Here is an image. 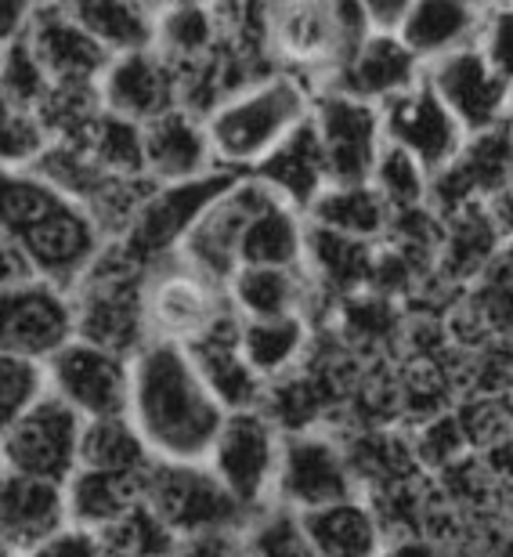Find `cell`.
Returning a JSON list of instances; mask_svg holds the SVG:
<instances>
[{"mask_svg":"<svg viewBox=\"0 0 513 557\" xmlns=\"http://www.w3.org/2000/svg\"><path fill=\"white\" fill-rule=\"evenodd\" d=\"M127 417L160 463H207L228 409L207 387L188 348L149 341L130 359Z\"/></svg>","mask_w":513,"mask_h":557,"instance_id":"1","label":"cell"},{"mask_svg":"<svg viewBox=\"0 0 513 557\" xmlns=\"http://www.w3.org/2000/svg\"><path fill=\"white\" fill-rule=\"evenodd\" d=\"M0 218H4V243H15L37 278L70 294L109 247L91 210L62 196L33 171H4Z\"/></svg>","mask_w":513,"mask_h":557,"instance_id":"2","label":"cell"},{"mask_svg":"<svg viewBox=\"0 0 513 557\" xmlns=\"http://www.w3.org/2000/svg\"><path fill=\"white\" fill-rule=\"evenodd\" d=\"M311 106H315V91L286 70L228 95L207 116L217 166L253 174L300 124H308Z\"/></svg>","mask_w":513,"mask_h":557,"instance_id":"3","label":"cell"},{"mask_svg":"<svg viewBox=\"0 0 513 557\" xmlns=\"http://www.w3.org/2000/svg\"><path fill=\"white\" fill-rule=\"evenodd\" d=\"M145 499L182 540L207 532H247L250 510L221 485L210 463H155Z\"/></svg>","mask_w":513,"mask_h":557,"instance_id":"4","label":"cell"},{"mask_svg":"<svg viewBox=\"0 0 513 557\" xmlns=\"http://www.w3.org/2000/svg\"><path fill=\"white\" fill-rule=\"evenodd\" d=\"M354 496H362V485L351 471L348 449H343V438L337 431L315 428V431L286 434L272 507L308 515V510L340 504V499H354Z\"/></svg>","mask_w":513,"mask_h":557,"instance_id":"5","label":"cell"},{"mask_svg":"<svg viewBox=\"0 0 513 557\" xmlns=\"http://www.w3.org/2000/svg\"><path fill=\"white\" fill-rule=\"evenodd\" d=\"M239 177H242L239 171L217 166L214 174L196 177V182L185 185H155V193L145 199L127 239H120V247L152 272L160 261L182 253L188 232L199 225V218L214 207V199L225 196Z\"/></svg>","mask_w":513,"mask_h":557,"instance_id":"6","label":"cell"},{"mask_svg":"<svg viewBox=\"0 0 513 557\" xmlns=\"http://www.w3.org/2000/svg\"><path fill=\"white\" fill-rule=\"evenodd\" d=\"M232 308L228 289L188 264L182 253L160 261L145 283V315H149L152 341L196 344L210 326Z\"/></svg>","mask_w":513,"mask_h":557,"instance_id":"7","label":"cell"},{"mask_svg":"<svg viewBox=\"0 0 513 557\" xmlns=\"http://www.w3.org/2000/svg\"><path fill=\"white\" fill-rule=\"evenodd\" d=\"M283 438L286 434L275 428V420L264 409H253V413H228L214 449H210V471L250 515L272 507Z\"/></svg>","mask_w":513,"mask_h":557,"instance_id":"8","label":"cell"},{"mask_svg":"<svg viewBox=\"0 0 513 557\" xmlns=\"http://www.w3.org/2000/svg\"><path fill=\"white\" fill-rule=\"evenodd\" d=\"M84 428L87 420L76 409L48 395L26 417L4 428V471L65 485L80 471Z\"/></svg>","mask_w":513,"mask_h":557,"instance_id":"9","label":"cell"},{"mask_svg":"<svg viewBox=\"0 0 513 557\" xmlns=\"http://www.w3.org/2000/svg\"><path fill=\"white\" fill-rule=\"evenodd\" d=\"M311 124L322 141V156L333 185H370L387 149L380 109L340 91H318Z\"/></svg>","mask_w":513,"mask_h":557,"instance_id":"10","label":"cell"},{"mask_svg":"<svg viewBox=\"0 0 513 557\" xmlns=\"http://www.w3.org/2000/svg\"><path fill=\"white\" fill-rule=\"evenodd\" d=\"M51 395L76 409L84 420L127 417L130 406V359L87 341H70L48 359Z\"/></svg>","mask_w":513,"mask_h":557,"instance_id":"11","label":"cell"},{"mask_svg":"<svg viewBox=\"0 0 513 557\" xmlns=\"http://www.w3.org/2000/svg\"><path fill=\"white\" fill-rule=\"evenodd\" d=\"M510 182H513V120L503 127L471 135L449 166L430 174L427 207L441 221H449L466 207L492 203Z\"/></svg>","mask_w":513,"mask_h":557,"instance_id":"12","label":"cell"},{"mask_svg":"<svg viewBox=\"0 0 513 557\" xmlns=\"http://www.w3.org/2000/svg\"><path fill=\"white\" fill-rule=\"evenodd\" d=\"M275 199L278 196L261 182V177L242 174L225 196L214 199V207L199 218V225L188 232L182 258L188 264H196L203 275L214 278V283L228 286L232 275L242 269L239 247H242V236H247L250 221L261 214L267 203H275Z\"/></svg>","mask_w":513,"mask_h":557,"instance_id":"13","label":"cell"},{"mask_svg":"<svg viewBox=\"0 0 513 557\" xmlns=\"http://www.w3.org/2000/svg\"><path fill=\"white\" fill-rule=\"evenodd\" d=\"M4 355L48 362L65 344L76 341V300L70 289L29 278V283L4 286Z\"/></svg>","mask_w":513,"mask_h":557,"instance_id":"14","label":"cell"},{"mask_svg":"<svg viewBox=\"0 0 513 557\" xmlns=\"http://www.w3.org/2000/svg\"><path fill=\"white\" fill-rule=\"evenodd\" d=\"M427 84L449 106V113L460 120L466 138L503 127L513 120L510 81L485 59V51L477 44L427 65Z\"/></svg>","mask_w":513,"mask_h":557,"instance_id":"15","label":"cell"},{"mask_svg":"<svg viewBox=\"0 0 513 557\" xmlns=\"http://www.w3.org/2000/svg\"><path fill=\"white\" fill-rule=\"evenodd\" d=\"M380 120L387 145L409 152L412 160L423 163L427 174H438L441 166H449L466 141L460 120L449 113V106L434 95L427 81L412 87L409 95H398L395 102L380 106Z\"/></svg>","mask_w":513,"mask_h":557,"instance_id":"16","label":"cell"},{"mask_svg":"<svg viewBox=\"0 0 513 557\" xmlns=\"http://www.w3.org/2000/svg\"><path fill=\"white\" fill-rule=\"evenodd\" d=\"M26 40L54 87H98L113 62V54L76 22L70 4H37Z\"/></svg>","mask_w":513,"mask_h":557,"instance_id":"17","label":"cell"},{"mask_svg":"<svg viewBox=\"0 0 513 557\" xmlns=\"http://www.w3.org/2000/svg\"><path fill=\"white\" fill-rule=\"evenodd\" d=\"M102 106L109 113L134 120V124H152L174 109H182V91H177L174 65L160 51H134L109 62V70L98 84Z\"/></svg>","mask_w":513,"mask_h":557,"instance_id":"18","label":"cell"},{"mask_svg":"<svg viewBox=\"0 0 513 557\" xmlns=\"http://www.w3.org/2000/svg\"><path fill=\"white\" fill-rule=\"evenodd\" d=\"M188 355L196 359L207 387L228 413H253V409L264 406L267 384L242 355V315L236 308H228L210 326L207 337L188 344Z\"/></svg>","mask_w":513,"mask_h":557,"instance_id":"19","label":"cell"},{"mask_svg":"<svg viewBox=\"0 0 513 557\" xmlns=\"http://www.w3.org/2000/svg\"><path fill=\"white\" fill-rule=\"evenodd\" d=\"M427 81V65L409 51V44L401 37H384L373 33L370 40L354 51V59L322 87V91H340L351 95L359 102L370 106H387L398 95H409L412 87Z\"/></svg>","mask_w":513,"mask_h":557,"instance_id":"20","label":"cell"},{"mask_svg":"<svg viewBox=\"0 0 513 557\" xmlns=\"http://www.w3.org/2000/svg\"><path fill=\"white\" fill-rule=\"evenodd\" d=\"M228 300L242 319H286V315H304L315 322L322 315H337V300L318 294V286L311 283L304 269H239L232 275Z\"/></svg>","mask_w":513,"mask_h":557,"instance_id":"21","label":"cell"},{"mask_svg":"<svg viewBox=\"0 0 513 557\" xmlns=\"http://www.w3.org/2000/svg\"><path fill=\"white\" fill-rule=\"evenodd\" d=\"M70 525L65 485L43 482L18 471L0 474V529H4V554L26 557L48 543L54 532Z\"/></svg>","mask_w":513,"mask_h":557,"instance_id":"22","label":"cell"},{"mask_svg":"<svg viewBox=\"0 0 513 557\" xmlns=\"http://www.w3.org/2000/svg\"><path fill=\"white\" fill-rule=\"evenodd\" d=\"M214 171L217 156L203 116L174 109V113L145 124V174L155 185H185Z\"/></svg>","mask_w":513,"mask_h":557,"instance_id":"23","label":"cell"},{"mask_svg":"<svg viewBox=\"0 0 513 557\" xmlns=\"http://www.w3.org/2000/svg\"><path fill=\"white\" fill-rule=\"evenodd\" d=\"M253 177L272 188V193L308 218V210L318 203V196L333 185L329 166L322 156V141L315 135V124H300L267 160L256 166Z\"/></svg>","mask_w":513,"mask_h":557,"instance_id":"24","label":"cell"},{"mask_svg":"<svg viewBox=\"0 0 513 557\" xmlns=\"http://www.w3.org/2000/svg\"><path fill=\"white\" fill-rule=\"evenodd\" d=\"M488 8L463 0H416L401 26V40L423 65H434L449 54L474 48L481 40Z\"/></svg>","mask_w":513,"mask_h":557,"instance_id":"25","label":"cell"},{"mask_svg":"<svg viewBox=\"0 0 513 557\" xmlns=\"http://www.w3.org/2000/svg\"><path fill=\"white\" fill-rule=\"evenodd\" d=\"M300 521H304V532L318 557H387L390 543L370 496L308 510Z\"/></svg>","mask_w":513,"mask_h":557,"instance_id":"26","label":"cell"},{"mask_svg":"<svg viewBox=\"0 0 513 557\" xmlns=\"http://www.w3.org/2000/svg\"><path fill=\"white\" fill-rule=\"evenodd\" d=\"M376 247L380 243H362L340 232L318 228L308 221V253H304V272L311 283L318 286V294L329 300H348L354 294H365L373 286V264Z\"/></svg>","mask_w":513,"mask_h":557,"instance_id":"27","label":"cell"},{"mask_svg":"<svg viewBox=\"0 0 513 557\" xmlns=\"http://www.w3.org/2000/svg\"><path fill=\"white\" fill-rule=\"evenodd\" d=\"M503 250V236H499L488 203L466 207L455 218L445 221V236L438 247V264H434V278H441L449 289H466L477 275L488 269V261Z\"/></svg>","mask_w":513,"mask_h":557,"instance_id":"28","label":"cell"},{"mask_svg":"<svg viewBox=\"0 0 513 557\" xmlns=\"http://www.w3.org/2000/svg\"><path fill=\"white\" fill-rule=\"evenodd\" d=\"M318 341L315 322L304 315L286 319H242V355L264 384L286 381L311 359Z\"/></svg>","mask_w":513,"mask_h":557,"instance_id":"29","label":"cell"},{"mask_svg":"<svg viewBox=\"0 0 513 557\" xmlns=\"http://www.w3.org/2000/svg\"><path fill=\"white\" fill-rule=\"evenodd\" d=\"M145 482L149 478H127L80 467L70 482H65V507H70V525L91 529L105 536L116 521H124L134 507L145 499Z\"/></svg>","mask_w":513,"mask_h":557,"instance_id":"30","label":"cell"},{"mask_svg":"<svg viewBox=\"0 0 513 557\" xmlns=\"http://www.w3.org/2000/svg\"><path fill=\"white\" fill-rule=\"evenodd\" d=\"M304 253L308 218L275 199L250 221L239 247V264L242 269H304Z\"/></svg>","mask_w":513,"mask_h":557,"instance_id":"31","label":"cell"},{"mask_svg":"<svg viewBox=\"0 0 513 557\" xmlns=\"http://www.w3.org/2000/svg\"><path fill=\"white\" fill-rule=\"evenodd\" d=\"M76 22L120 59V54L152 51L160 33V4H127V0H80L70 4Z\"/></svg>","mask_w":513,"mask_h":557,"instance_id":"32","label":"cell"},{"mask_svg":"<svg viewBox=\"0 0 513 557\" xmlns=\"http://www.w3.org/2000/svg\"><path fill=\"white\" fill-rule=\"evenodd\" d=\"M390 207L373 185H329L318 203L308 210V221L318 228L362 243H384L390 232Z\"/></svg>","mask_w":513,"mask_h":557,"instance_id":"33","label":"cell"},{"mask_svg":"<svg viewBox=\"0 0 513 557\" xmlns=\"http://www.w3.org/2000/svg\"><path fill=\"white\" fill-rule=\"evenodd\" d=\"M225 44L217 4H166L160 8L155 51L171 65H192L214 59Z\"/></svg>","mask_w":513,"mask_h":557,"instance_id":"34","label":"cell"},{"mask_svg":"<svg viewBox=\"0 0 513 557\" xmlns=\"http://www.w3.org/2000/svg\"><path fill=\"white\" fill-rule=\"evenodd\" d=\"M155 463L160 460H155L152 449L145 445L130 417L87 420L80 467H95V471L127 474V478H149Z\"/></svg>","mask_w":513,"mask_h":557,"instance_id":"35","label":"cell"},{"mask_svg":"<svg viewBox=\"0 0 513 557\" xmlns=\"http://www.w3.org/2000/svg\"><path fill=\"white\" fill-rule=\"evenodd\" d=\"M33 174H40L43 182L59 188L62 196L76 199V203H84V207H91L95 199L105 193V185L113 182V174H105L102 166L95 163L87 145H65V141H54L48 156L33 166Z\"/></svg>","mask_w":513,"mask_h":557,"instance_id":"36","label":"cell"},{"mask_svg":"<svg viewBox=\"0 0 513 557\" xmlns=\"http://www.w3.org/2000/svg\"><path fill=\"white\" fill-rule=\"evenodd\" d=\"M87 152L113 177H149L145 174V127L109 113V109L87 138Z\"/></svg>","mask_w":513,"mask_h":557,"instance_id":"37","label":"cell"},{"mask_svg":"<svg viewBox=\"0 0 513 557\" xmlns=\"http://www.w3.org/2000/svg\"><path fill=\"white\" fill-rule=\"evenodd\" d=\"M340 333L348 344H359V348H380L398 337V305L395 297H384L376 289H365V294H354L348 300H340L337 315Z\"/></svg>","mask_w":513,"mask_h":557,"instance_id":"38","label":"cell"},{"mask_svg":"<svg viewBox=\"0 0 513 557\" xmlns=\"http://www.w3.org/2000/svg\"><path fill=\"white\" fill-rule=\"evenodd\" d=\"M370 185L384 196L390 214L423 210V207H427V199H430V174L423 171V163L412 160L409 152L395 149V145H387V149H384Z\"/></svg>","mask_w":513,"mask_h":557,"instance_id":"39","label":"cell"},{"mask_svg":"<svg viewBox=\"0 0 513 557\" xmlns=\"http://www.w3.org/2000/svg\"><path fill=\"white\" fill-rule=\"evenodd\" d=\"M242 543H247V557H318L304 532V521L286 507H267L253 515Z\"/></svg>","mask_w":513,"mask_h":557,"instance_id":"40","label":"cell"},{"mask_svg":"<svg viewBox=\"0 0 513 557\" xmlns=\"http://www.w3.org/2000/svg\"><path fill=\"white\" fill-rule=\"evenodd\" d=\"M51 87H54L51 76L43 73V65L33 54L26 37L4 44V54H0V91H4L8 109H29V113H37L48 102Z\"/></svg>","mask_w":513,"mask_h":557,"instance_id":"41","label":"cell"},{"mask_svg":"<svg viewBox=\"0 0 513 557\" xmlns=\"http://www.w3.org/2000/svg\"><path fill=\"white\" fill-rule=\"evenodd\" d=\"M102 540H105V547L124 550L130 557H177V550H182V536L155 515V507L149 499H141V504L134 507L124 521H116Z\"/></svg>","mask_w":513,"mask_h":557,"instance_id":"42","label":"cell"},{"mask_svg":"<svg viewBox=\"0 0 513 557\" xmlns=\"http://www.w3.org/2000/svg\"><path fill=\"white\" fill-rule=\"evenodd\" d=\"M51 395L48 381V362L26 359V355H4L0 359V420L15 423L18 417H26L33 406H40Z\"/></svg>","mask_w":513,"mask_h":557,"instance_id":"43","label":"cell"},{"mask_svg":"<svg viewBox=\"0 0 513 557\" xmlns=\"http://www.w3.org/2000/svg\"><path fill=\"white\" fill-rule=\"evenodd\" d=\"M412 449H416V460L423 471H438V474L474 453L471 442H466L460 417H455V409H449V413H441L434 420H423L420 428L412 431Z\"/></svg>","mask_w":513,"mask_h":557,"instance_id":"44","label":"cell"},{"mask_svg":"<svg viewBox=\"0 0 513 557\" xmlns=\"http://www.w3.org/2000/svg\"><path fill=\"white\" fill-rule=\"evenodd\" d=\"M51 135L43 120L29 109H8L0 124V149H4V171H33L51 149Z\"/></svg>","mask_w":513,"mask_h":557,"instance_id":"45","label":"cell"},{"mask_svg":"<svg viewBox=\"0 0 513 557\" xmlns=\"http://www.w3.org/2000/svg\"><path fill=\"white\" fill-rule=\"evenodd\" d=\"M477 48L485 51V59L492 62L506 81H513V4L488 8Z\"/></svg>","mask_w":513,"mask_h":557,"instance_id":"46","label":"cell"},{"mask_svg":"<svg viewBox=\"0 0 513 557\" xmlns=\"http://www.w3.org/2000/svg\"><path fill=\"white\" fill-rule=\"evenodd\" d=\"M102 554H105V540L98 536V532L65 525L62 532H54L48 543H40V547L26 557H102Z\"/></svg>","mask_w":513,"mask_h":557,"instance_id":"47","label":"cell"},{"mask_svg":"<svg viewBox=\"0 0 513 557\" xmlns=\"http://www.w3.org/2000/svg\"><path fill=\"white\" fill-rule=\"evenodd\" d=\"M177 557H247L242 532H207V536L182 540Z\"/></svg>","mask_w":513,"mask_h":557,"instance_id":"48","label":"cell"},{"mask_svg":"<svg viewBox=\"0 0 513 557\" xmlns=\"http://www.w3.org/2000/svg\"><path fill=\"white\" fill-rule=\"evenodd\" d=\"M409 11H412L409 0H370V4H365L373 33H384V37H401V26H405Z\"/></svg>","mask_w":513,"mask_h":557,"instance_id":"49","label":"cell"},{"mask_svg":"<svg viewBox=\"0 0 513 557\" xmlns=\"http://www.w3.org/2000/svg\"><path fill=\"white\" fill-rule=\"evenodd\" d=\"M33 11L37 4H18V0H4L0 4V40L11 44V40H22L33 26Z\"/></svg>","mask_w":513,"mask_h":557,"instance_id":"50","label":"cell"},{"mask_svg":"<svg viewBox=\"0 0 513 557\" xmlns=\"http://www.w3.org/2000/svg\"><path fill=\"white\" fill-rule=\"evenodd\" d=\"M488 214H492L503 243H513V182L492 199V203H488Z\"/></svg>","mask_w":513,"mask_h":557,"instance_id":"51","label":"cell"},{"mask_svg":"<svg viewBox=\"0 0 513 557\" xmlns=\"http://www.w3.org/2000/svg\"><path fill=\"white\" fill-rule=\"evenodd\" d=\"M503 510H506V536L513 540V485L506 488V504H503Z\"/></svg>","mask_w":513,"mask_h":557,"instance_id":"52","label":"cell"},{"mask_svg":"<svg viewBox=\"0 0 513 557\" xmlns=\"http://www.w3.org/2000/svg\"><path fill=\"white\" fill-rule=\"evenodd\" d=\"M102 557H130V554H124V550H113V547H105V554Z\"/></svg>","mask_w":513,"mask_h":557,"instance_id":"53","label":"cell"},{"mask_svg":"<svg viewBox=\"0 0 513 557\" xmlns=\"http://www.w3.org/2000/svg\"><path fill=\"white\" fill-rule=\"evenodd\" d=\"M510 113H513V81H510Z\"/></svg>","mask_w":513,"mask_h":557,"instance_id":"54","label":"cell"},{"mask_svg":"<svg viewBox=\"0 0 513 557\" xmlns=\"http://www.w3.org/2000/svg\"><path fill=\"white\" fill-rule=\"evenodd\" d=\"M4 557H15V554H4Z\"/></svg>","mask_w":513,"mask_h":557,"instance_id":"55","label":"cell"}]
</instances>
